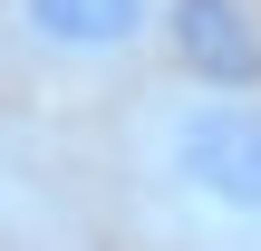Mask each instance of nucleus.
<instances>
[{"label": "nucleus", "mask_w": 261, "mask_h": 251, "mask_svg": "<svg viewBox=\"0 0 261 251\" xmlns=\"http://www.w3.org/2000/svg\"><path fill=\"white\" fill-rule=\"evenodd\" d=\"M107 184L155 251H261V87H136L107 135Z\"/></svg>", "instance_id": "nucleus-1"}, {"label": "nucleus", "mask_w": 261, "mask_h": 251, "mask_svg": "<svg viewBox=\"0 0 261 251\" xmlns=\"http://www.w3.org/2000/svg\"><path fill=\"white\" fill-rule=\"evenodd\" d=\"M155 29H165V0H0V39H10V58L58 68V77L126 68V58L155 48Z\"/></svg>", "instance_id": "nucleus-2"}, {"label": "nucleus", "mask_w": 261, "mask_h": 251, "mask_svg": "<svg viewBox=\"0 0 261 251\" xmlns=\"http://www.w3.org/2000/svg\"><path fill=\"white\" fill-rule=\"evenodd\" d=\"M165 77L184 87H261V10L252 0H165Z\"/></svg>", "instance_id": "nucleus-3"}]
</instances>
